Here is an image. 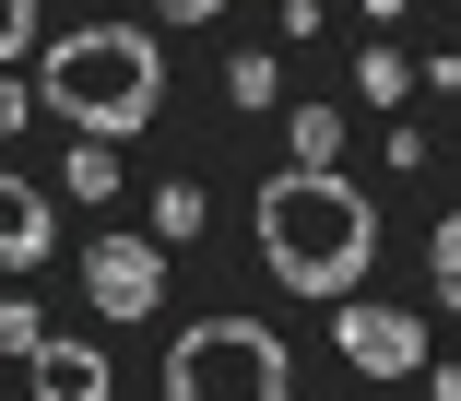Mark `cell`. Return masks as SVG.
Segmentation results:
<instances>
[{"mask_svg": "<svg viewBox=\"0 0 461 401\" xmlns=\"http://www.w3.org/2000/svg\"><path fill=\"white\" fill-rule=\"evenodd\" d=\"M366 260H379V213H366V189H343L331 165H296L260 189V272L285 295H355Z\"/></svg>", "mask_w": 461, "mask_h": 401, "instance_id": "cell-1", "label": "cell"}, {"mask_svg": "<svg viewBox=\"0 0 461 401\" xmlns=\"http://www.w3.org/2000/svg\"><path fill=\"white\" fill-rule=\"evenodd\" d=\"M36 94H48L83 142H131V130H154V107H166V59H154L142 24H71V36L36 59Z\"/></svg>", "mask_w": 461, "mask_h": 401, "instance_id": "cell-2", "label": "cell"}, {"mask_svg": "<svg viewBox=\"0 0 461 401\" xmlns=\"http://www.w3.org/2000/svg\"><path fill=\"white\" fill-rule=\"evenodd\" d=\"M166 401H296V354L260 319H202L166 354Z\"/></svg>", "mask_w": 461, "mask_h": 401, "instance_id": "cell-3", "label": "cell"}, {"mask_svg": "<svg viewBox=\"0 0 461 401\" xmlns=\"http://www.w3.org/2000/svg\"><path fill=\"white\" fill-rule=\"evenodd\" d=\"M83 295H95V319H154L166 307V248L154 236H95L83 248Z\"/></svg>", "mask_w": 461, "mask_h": 401, "instance_id": "cell-4", "label": "cell"}, {"mask_svg": "<svg viewBox=\"0 0 461 401\" xmlns=\"http://www.w3.org/2000/svg\"><path fill=\"white\" fill-rule=\"evenodd\" d=\"M331 343H343L355 378H414V366H426V319L366 307V295H331Z\"/></svg>", "mask_w": 461, "mask_h": 401, "instance_id": "cell-5", "label": "cell"}, {"mask_svg": "<svg viewBox=\"0 0 461 401\" xmlns=\"http://www.w3.org/2000/svg\"><path fill=\"white\" fill-rule=\"evenodd\" d=\"M48 236H59V213H48V189L0 165V272H36V260H48Z\"/></svg>", "mask_w": 461, "mask_h": 401, "instance_id": "cell-6", "label": "cell"}, {"mask_svg": "<svg viewBox=\"0 0 461 401\" xmlns=\"http://www.w3.org/2000/svg\"><path fill=\"white\" fill-rule=\"evenodd\" d=\"M36 401H119L95 343H36Z\"/></svg>", "mask_w": 461, "mask_h": 401, "instance_id": "cell-7", "label": "cell"}, {"mask_svg": "<svg viewBox=\"0 0 461 401\" xmlns=\"http://www.w3.org/2000/svg\"><path fill=\"white\" fill-rule=\"evenodd\" d=\"M190 236H202V189L166 177V189H154V248H190Z\"/></svg>", "mask_w": 461, "mask_h": 401, "instance_id": "cell-8", "label": "cell"}, {"mask_svg": "<svg viewBox=\"0 0 461 401\" xmlns=\"http://www.w3.org/2000/svg\"><path fill=\"white\" fill-rule=\"evenodd\" d=\"M355 94H366V107H402V94H414V59L366 48V59H355Z\"/></svg>", "mask_w": 461, "mask_h": 401, "instance_id": "cell-9", "label": "cell"}, {"mask_svg": "<svg viewBox=\"0 0 461 401\" xmlns=\"http://www.w3.org/2000/svg\"><path fill=\"white\" fill-rule=\"evenodd\" d=\"M225 94H237V107L260 119V107H272V94H285V71H272L260 48H237V59H225Z\"/></svg>", "mask_w": 461, "mask_h": 401, "instance_id": "cell-10", "label": "cell"}, {"mask_svg": "<svg viewBox=\"0 0 461 401\" xmlns=\"http://www.w3.org/2000/svg\"><path fill=\"white\" fill-rule=\"evenodd\" d=\"M426 272H438V295H449V319H461V213H438V236H426Z\"/></svg>", "mask_w": 461, "mask_h": 401, "instance_id": "cell-11", "label": "cell"}, {"mask_svg": "<svg viewBox=\"0 0 461 401\" xmlns=\"http://www.w3.org/2000/svg\"><path fill=\"white\" fill-rule=\"evenodd\" d=\"M343 154V119L331 107H296V165H331Z\"/></svg>", "mask_w": 461, "mask_h": 401, "instance_id": "cell-12", "label": "cell"}, {"mask_svg": "<svg viewBox=\"0 0 461 401\" xmlns=\"http://www.w3.org/2000/svg\"><path fill=\"white\" fill-rule=\"evenodd\" d=\"M107 189H119V154L83 142V154H71V200H107Z\"/></svg>", "mask_w": 461, "mask_h": 401, "instance_id": "cell-13", "label": "cell"}, {"mask_svg": "<svg viewBox=\"0 0 461 401\" xmlns=\"http://www.w3.org/2000/svg\"><path fill=\"white\" fill-rule=\"evenodd\" d=\"M36 48V0H0V59H24Z\"/></svg>", "mask_w": 461, "mask_h": 401, "instance_id": "cell-14", "label": "cell"}, {"mask_svg": "<svg viewBox=\"0 0 461 401\" xmlns=\"http://www.w3.org/2000/svg\"><path fill=\"white\" fill-rule=\"evenodd\" d=\"M36 343H48V319H36V307H0V354H36Z\"/></svg>", "mask_w": 461, "mask_h": 401, "instance_id": "cell-15", "label": "cell"}, {"mask_svg": "<svg viewBox=\"0 0 461 401\" xmlns=\"http://www.w3.org/2000/svg\"><path fill=\"white\" fill-rule=\"evenodd\" d=\"M154 13H166V24H213L225 0H154Z\"/></svg>", "mask_w": 461, "mask_h": 401, "instance_id": "cell-16", "label": "cell"}, {"mask_svg": "<svg viewBox=\"0 0 461 401\" xmlns=\"http://www.w3.org/2000/svg\"><path fill=\"white\" fill-rule=\"evenodd\" d=\"M24 107H36V94H24V83H0V130H24Z\"/></svg>", "mask_w": 461, "mask_h": 401, "instance_id": "cell-17", "label": "cell"}, {"mask_svg": "<svg viewBox=\"0 0 461 401\" xmlns=\"http://www.w3.org/2000/svg\"><path fill=\"white\" fill-rule=\"evenodd\" d=\"M426 389H438V401H461V366H438V378H426Z\"/></svg>", "mask_w": 461, "mask_h": 401, "instance_id": "cell-18", "label": "cell"}, {"mask_svg": "<svg viewBox=\"0 0 461 401\" xmlns=\"http://www.w3.org/2000/svg\"><path fill=\"white\" fill-rule=\"evenodd\" d=\"M391 13H402V0H366V24H391Z\"/></svg>", "mask_w": 461, "mask_h": 401, "instance_id": "cell-19", "label": "cell"}]
</instances>
